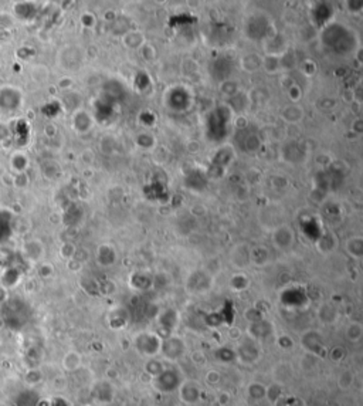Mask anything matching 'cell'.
<instances>
[{
  "instance_id": "cell-2",
  "label": "cell",
  "mask_w": 363,
  "mask_h": 406,
  "mask_svg": "<svg viewBox=\"0 0 363 406\" xmlns=\"http://www.w3.org/2000/svg\"><path fill=\"white\" fill-rule=\"evenodd\" d=\"M161 342L162 339L155 334H141L135 339V347L141 352V355L153 358L161 352Z\"/></svg>"
},
{
  "instance_id": "cell-14",
  "label": "cell",
  "mask_w": 363,
  "mask_h": 406,
  "mask_svg": "<svg viewBox=\"0 0 363 406\" xmlns=\"http://www.w3.org/2000/svg\"><path fill=\"white\" fill-rule=\"evenodd\" d=\"M353 385V374L350 371H343L339 374L338 377V386L343 391L349 389L350 386Z\"/></svg>"
},
{
  "instance_id": "cell-15",
  "label": "cell",
  "mask_w": 363,
  "mask_h": 406,
  "mask_svg": "<svg viewBox=\"0 0 363 406\" xmlns=\"http://www.w3.org/2000/svg\"><path fill=\"white\" fill-rule=\"evenodd\" d=\"M348 252L355 257H361L363 253V243L362 239L359 237H353L348 242Z\"/></svg>"
},
{
  "instance_id": "cell-3",
  "label": "cell",
  "mask_w": 363,
  "mask_h": 406,
  "mask_svg": "<svg viewBox=\"0 0 363 406\" xmlns=\"http://www.w3.org/2000/svg\"><path fill=\"white\" fill-rule=\"evenodd\" d=\"M186 351L183 339L177 338V337H168L161 342V352L166 359L176 361L180 356H183V354Z\"/></svg>"
},
{
  "instance_id": "cell-17",
  "label": "cell",
  "mask_w": 363,
  "mask_h": 406,
  "mask_svg": "<svg viewBox=\"0 0 363 406\" xmlns=\"http://www.w3.org/2000/svg\"><path fill=\"white\" fill-rule=\"evenodd\" d=\"M319 311L326 312V315L321 317V320H322L323 323H335V320H337V317H338V312H337V310L332 307V305H329V304H323L322 307L319 308Z\"/></svg>"
},
{
  "instance_id": "cell-24",
  "label": "cell",
  "mask_w": 363,
  "mask_h": 406,
  "mask_svg": "<svg viewBox=\"0 0 363 406\" xmlns=\"http://www.w3.org/2000/svg\"><path fill=\"white\" fill-rule=\"evenodd\" d=\"M278 344H280V347L281 348H284V350H288V348H291L294 344H292V339L290 338L288 335H284V337H281V338L278 339Z\"/></svg>"
},
{
  "instance_id": "cell-4",
  "label": "cell",
  "mask_w": 363,
  "mask_h": 406,
  "mask_svg": "<svg viewBox=\"0 0 363 406\" xmlns=\"http://www.w3.org/2000/svg\"><path fill=\"white\" fill-rule=\"evenodd\" d=\"M179 398L188 405H194L202 398V386L196 381H185L179 386Z\"/></svg>"
},
{
  "instance_id": "cell-23",
  "label": "cell",
  "mask_w": 363,
  "mask_h": 406,
  "mask_svg": "<svg viewBox=\"0 0 363 406\" xmlns=\"http://www.w3.org/2000/svg\"><path fill=\"white\" fill-rule=\"evenodd\" d=\"M206 381H207L210 385H215V383H217V382L220 381V374H218L217 371H215V369H212V371H209V372L206 374Z\"/></svg>"
},
{
  "instance_id": "cell-9",
  "label": "cell",
  "mask_w": 363,
  "mask_h": 406,
  "mask_svg": "<svg viewBox=\"0 0 363 406\" xmlns=\"http://www.w3.org/2000/svg\"><path fill=\"white\" fill-rule=\"evenodd\" d=\"M95 396H97V401L99 402H111L114 391L108 382H98L95 385Z\"/></svg>"
},
{
  "instance_id": "cell-21",
  "label": "cell",
  "mask_w": 363,
  "mask_h": 406,
  "mask_svg": "<svg viewBox=\"0 0 363 406\" xmlns=\"http://www.w3.org/2000/svg\"><path fill=\"white\" fill-rule=\"evenodd\" d=\"M192 361H193L194 365L203 366L206 364V355L200 351H194L192 354Z\"/></svg>"
},
{
  "instance_id": "cell-13",
  "label": "cell",
  "mask_w": 363,
  "mask_h": 406,
  "mask_svg": "<svg viewBox=\"0 0 363 406\" xmlns=\"http://www.w3.org/2000/svg\"><path fill=\"white\" fill-rule=\"evenodd\" d=\"M215 358L218 359L220 362H231L236 359V352L233 351L231 348H218L217 351H215Z\"/></svg>"
},
{
  "instance_id": "cell-19",
  "label": "cell",
  "mask_w": 363,
  "mask_h": 406,
  "mask_svg": "<svg viewBox=\"0 0 363 406\" xmlns=\"http://www.w3.org/2000/svg\"><path fill=\"white\" fill-rule=\"evenodd\" d=\"M12 163H13V166L16 168V169L22 171V169H24V168H26L27 161H26V158L23 156V153H14L13 159H12Z\"/></svg>"
},
{
  "instance_id": "cell-10",
  "label": "cell",
  "mask_w": 363,
  "mask_h": 406,
  "mask_svg": "<svg viewBox=\"0 0 363 406\" xmlns=\"http://www.w3.org/2000/svg\"><path fill=\"white\" fill-rule=\"evenodd\" d=\"M63 366L68 372H74L81 366V356L78 352L68 351L63 358Z\"/></svg>"
},
{
  "instance_id": "cell-7",
  "label": "cell",
  "mask_w": 363,
  "mask_h": 406,
  "mask_svg": "<svg viewBox=\"0 0 363 406\" xmlns=\"http://www.w3.org/2000/svg\"><path fill=\"white\" fill-rule=\"evenodd\" d=\"M20 104V94L12 90V88H4L1 93H0V107L1 108L9 109L12 111L16 107H19Z\"/></svg>"
},
{
  "instance_id": "cell-1",
  "label": "cell",
  "mask_w": 363,
  "mask_h": 406,
  "mask_svg": "<svg viewBox=\"0 0 363 406\" xmlns=\"http://www.w3.org/2000/svg\"><path fill=\"white\" fill-rule=\"evenodd\" d=\"M180 383H182L180 375L173 369H163L158 377L153 378L155 389L163 393L173 392L176 389H179Z\"/></svg>"
},
{
  "instance_id": "cell-8",
  "label": "cell",
  "mask_w": 363,
  "mask_h": 406,
  "mask_svg": "<svg viewBox=\"0 0 363 406\" xmlns=\"http://www.w3.org/2000/svg\"><path fill=\"white\" fill-rule=\"evenodd\" d=\"M301 344L305 351H308L310 354H318L321 350V345H322V339L319 337V334L310 331L301 338Z\"/></svg>"
},
{
  "instance_id": "cell-16",
  "label": "cell",
  "mask_w": 363,
  "mask_h": 406,
  "mask_svg": "<svg viewBox=\"0 0 363 406\" xmlns=\"http://www.w3.org/2000/svg\"><path fill=\"white\" fill-rule=\"evenodd\" d=\"M266 396L268 398L272 404H274L277 399H280V398L283 396V386H281V383L275 382V383L269 385L268 388H267V391H266Z\"/></svg>"
},
{
  "instance_id": "cell-22",
  "label": "cell",
  "mask_w": 363,
  "mask_h": 406,
  "mask_svg": "<svg viewBox=\"0 0 363 406\" xmlns=\"http://www.w3.org/2000/svg\"><path fill=\"white\" fill-rule=\"evenodd\" d=\"M329 356H331L334 361L339 362V361H340V359H343V356H345V350H343L342 347H335V348H332V350H331V352H329Z\"/></svg>"
},
{
  "instance_id": "cell-11",
  "label": "cell",
  "mask_w": 363,
  "mask_h": 406,
  "mask_svg": "<svg viewBox=\"0 0 363 406\" xmlns=\"http://www.w3.org/2000/svg\"><path fill=\"white\" fill-rule=\"evenodd\" d=\"M266 391H267V388L258 382H253L247 386V395L251 401H260V399L266 398Z\"/></svg>"
},
{
  "instance_id": "cell-20",
  "label": "cell",
  "mask_w": 363,
  "mask_h": 406,
  "mask_svg": "<svg viewBox=\"0 0 363 406\" xmlns=\"http://www.w3.org/2000/svg\"><path fill=\"white\" fill-rule=\"evenodd\" d=\"M41 381V374L39 372V371H36V369H31L28 374L26 375V382L28 383V385H37L39 382Z\"/></svg>"
},
{
  "instance_id": "cell-12",
  "label": "cell",
  "mask_w": 363,
  "mask_h": 406,
  "mask_svg": "<svg viewBox=\"0 0 363 406\" xmlns=\"http://www.w3.org/2000/svg\"><path fill=\"white\" fill-rule=\"evenodd\" d=\"M346 337L352 342H359L363 337V327L361 323H350L346 328Z\"/></svg>"
},
{
  "instance_id": "cell-18",
  "label": "cell",
  "mask_w": 363,
  "mask_h": 406,
  "mask_svg": "<svg viewBox=\"0 0 363 406\" xmlns=\"http://www.w3.org/2000/svg\"><path fill=\"white\" fill-rule=\"evenodd\" d=\"M145 371L148 372L150 377H158L159 374H161L162 371H163V365H162L161 361H156V359H150V361H148L146 362V366H145Z\"/></svg>"
},
{
  "instance_id": "cell-6",
  "label": "cell",
  "mask_w": 363,
  "mask_h": 406,
  "mask_svg": "<svg viewBox=\"0 0 363 406\" xmlns=\"http://www.w3.org/2000/svg\"><path fill=\"white\" fill-rule=\"evenodd\" d=\"M272 331H274V327L266 320L256 321L248 328V332L251 334V338L254 339L256 342L258 339H266L267 337H269L272 334Z\"/></svg>"
},
{
  "instance_id": "cell-5",
  "label": "cell",
  "mask_w": 363,
  "mask_h": 406,
  "mask_svg": "<svg viewBox=\"0 0 363 406\" xmlns=\"http://www.w3.org/2000/svg\"><path fill=\"white\" fill-rule=\"evenodd\" d=\"M236 358L242 361V364H253L256 362L260 356V350L257 347V342L254 339H245L237 347Z\"/></svg>"
}]
</instances>
